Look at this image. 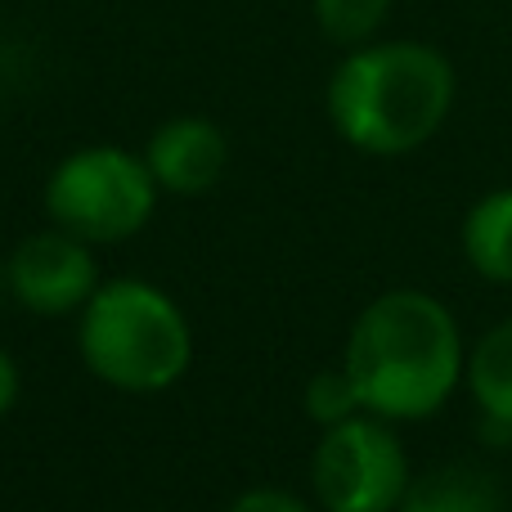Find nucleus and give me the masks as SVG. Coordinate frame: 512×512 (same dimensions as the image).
<instances>
[{
	"instance_id": "1",
	"label": "nucleus",
	"mask_w": 512,
	"mask_h": 512,
	"mask_svg": "<svg viewBox=\"0 0 512 512\" xmlns=\"http://www.w3.org/2000/svg\"><path fill=\"white\" fill-rule=\"evenodd\" d=\"M337 364L360 391L364 414L423 423L463 387L468 342L441 297L423 288H391L355 315Z\"/></svg>"
},
{
	"instance_id": "2",
	"label": "nucleus",
	"mask_w": 512,
	"mask_h": 512,
	"mask_svg": "<svg viewBox=\"0 0 512 512\" xmlns=\"http://www.w3.org/2000/svg\"><path fill=\"white\" fill-rule=\"evenodd\" d=\"M459 99L450 54L414 36H373L337 59L324 113L337 140L369 158H405L441 135Z\"/></svg>"
},
{
	"instance_id": "3",
	"label": "nucleus",
	"mask_w": 512,
	"mask_h": 512,
	"mask_svg": "<svg viewBox=\"0 0 512 512\" xmlns=\"http://www.w3.org/2000/svg\"><path fill=\"white\" fill-rule=\"evenodd\" d=\"M77 355L122 396H162L194 364V324L149 279H104L77 315Z\"/></svg>"
},
{
	"instance_id": "4",
	"label": "nucleus",
	"mask_w": 512,
	"mask_h": 512,
	"mask_svg": "<svg viewBox=\"0 0 512 512\" xmlns=\"http://www.w3.org/2000/svg\"><path fill=\"white\" fill-rule=\"evenodd\" d=\"M162 203L144 153L126 144H81L63 153L45 176V216L50 225L95 243L117 248L144 234Z\"/></svg>"
},
{
	"instance_id": "5",
	"label": "nucleus",
	"mask_w": 512,
	"mask_h": 512,
	"mask_svg": "<svg viewBox=\"0 0 512 512\" xmlns=\"http://www.w3.org/2000/svg\"><path fill=\"white\" fill-rule=\"evenodd\" d=\"M409 454L396 423L355 414L319 432L310 454V490L319 512H396L409 490Z\"/></svg>"
},
{
	"instance_id": "6",
	"label": "nucleus",
	"mask_w": 512,
	"mask_h": 512,
	"mask_svg": "<svg viewBox=\"0 0 512 512\" xmlns=\"http://www.w3.org/2000/svg\"><path fill=\"white\" fill-rule=\"evenodd\" d=\"M99 283L104 274H99L95 243L77 239L59 225L27 234L23 243H14V252H5L9 301L36 319H77Z\"/></svg>"
},
{
	"instance_id": "7",
	"label": "nucleus",
	"mask_w": 512,
	"mask_h": 512,
	"mask_svg": "<svg viewBox=\"0 0 512 512\" xmlns=\"http://www.w3.org/2000/svg\"><path fill=\"white\" fill-rule=\"evenodd\" d=\"M144 162H149L153 180L167 198H203L207 189L221 185L225 167H230V140L212 117L180 113L167 117L149 135Z\"/></svg>"
},
{
	"instance_id": "8",
	"label": "nucleus",
	"mask_w": 512,
	"mask_h": 512,
	"mask_svg": "<svg viewBox=\"0 0 512 512\" xmlns=\"http://www.w3.org/2000/svg\"><path fill=\"white\" fill-rule=\"evenodd\" d=\"M396 512H504V486L481 463H445L414 472Z\"/></svg>"
},
{
	"instance_id": "9",
	"label": "nucleus",
	"mask_w": 512,
	"mask_h": 512,
	"mask_svg": "<svg viewBox=\"0 0 512 512\" xmlns=\"http://www.w3.org/2000/svg\"><path fill=\"white\" fill-rule=\"evenodd\" d=\"M459 243L472 274H481L486 283L512 288V185L490 189V194H481L468 207Z\"/></svg>"
},
{
	"instance_id": "10",
	"label": "nucleus",
	"mask_w": 512,
	"mask_h": 512,
	"mask_svg": "<svg viewBox=\"0 0 512 512\" xmlns=\"http://www.w3.org/2000/svg\"><path fill=\"white\" fill-rule=\"evenodd\" d=\"M463 387L477 400L481 418L512 427V319H499L477 337V346H468Z\"/></svg>"
},
{
	"instance_id": "11",
	"label": "nucleus",
	"mask_w": 512,
	"mask_h": 512,
	"mask_svg": "<svg viewBox=\"0 0 512 512\" xmlns=\"http://www.w3.org/2000/svg\"><path fill=\"white\" fill-rule=\"evenodd\" d=\"M315 27L342 50L373 41L391 18V0H310Z\"/></svg>"
},
{
	"instance_id": "12",
	"label": "nucleus",
	"mask_w": 512,
	"mask_h": 512,
	"mask_svg": "<svg viewBox=\"0 0 512 512\" xmlns=\"http://www.w3.org/2000/svg\"><path fill=\"white\" fill-rule=\"evenodd\" d=\"M301 409H306V418L319 427V432L333 427V423H346V418H355V414H364L360 391H355V382L346 378L342 364L319 369L315 378L306 382V391H301Z\"/></svg>"
},
{
	"instance_id": "13",
	"label": "nucleus",
	"mask_w": 512,
	"mask_h": 512,
	"mask_svg": "<svg viewBox=\"0 0 512 512\" xmlns=\"http://www.w3.org/2000/svg\"><path fill=\"white\" fill-rule=\"evenodd\" d=\"M225 512H319L310 499H301L297 490H283V486H248L243 495L230 499Z\"/></svg>"
},
{
	"instance_id": "14",
	"label": "nucleus",
	"mask_w": 512,
	"mask_h": 512,
	"mask_svg": "<svg viewBox=\"0 0 512 512\" xmlns=\"http://www.w3.org/2000/svg\"><path fill=\"white\" fill-rule=\"evenodd\" d=\"M18 396H23V373H18L14 355L0 346V418H5L9 409L18 405Z\"/></svg>"
},
{
	"instance_id": "15",
	"label": "nucleus",
	"mask_w": 512,
	"mask_h": 512,
	"mask_svg": "<svg viewBox=\"0 0 512 512\" xmlns=\"http://www.w3.org/2000/svg\"><path fill=\"white\" fill-rule=\"evenodd\" d=\"M9 301V288H5V252H0V306Z\"/></svg>"
}]
</instances>
